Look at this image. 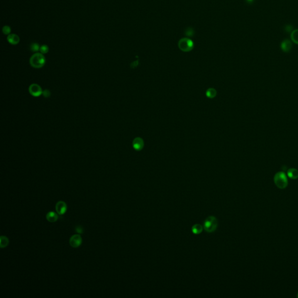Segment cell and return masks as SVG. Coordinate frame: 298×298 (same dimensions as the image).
<instances>
[{
  "instance_id": "6da1fadb",
  "label": "cell",
  "mask_w": 298,
  "mask_h": 298,
  "mask_svg": "<svg viewBox=\"0 0 298 298\" xmlns=\"http://www.w3.org/2000/svg\"><path fill=\"white\" fill-rule=\"evenodd\" d=\"M46 63V58L41 53H37L30 58V64L34 68H41Z\"/></svg>"
},
{
  "instance_id": "7a4b0ae2",
  "label": "cell",
  "mask_w": 298,
  "mask_h": 298,
  "mask_svg": "<svg viewBox=\"0 0 298 298\" xmlns=\"http://www.w3.org/2000/svg\"><path fill=\"white\" fill-rule=\"evenodd\" d=\"M218 227V220L214 216L208 217L204 222L203 228L208 233L214 232Z\"/></svg>"
},
{
  "instance_id": "3957f363",
  "label": "cell",
  "mask_w": 298,
  "mask_h": 298,
  "mask_svg": "<svg viewBox=\"0 0 298 298\" xmlns=\"http://www.w3.org/2000/svg\"><path fill=\"white\" fill-rule=\"evenodd\" d=\"M274 181L275 185L278 188L281 189L286 188L288 184L287 177L283 171L275 173L274 177Z\"/></svg>"
},
{
  "instance_id": "277c9868",
  "label": "cell",
  "mask_w": 298,
  "mask_h": 298,
  "mask_svg": "<svg viewBox=\"0 0 298 298\" xmlns=\"http://www.w3.org/2000/svg\"><path fill=\"white\" fill-rule=\"evenodd\" d=\"M178 47L183 52H189L194 48V43L189 38H182L178 41Z\"/></svg>"
},
{
  "instance_id": "5b68a950",
  "label": "cell",
  "mask_w": 298,
  "mask_h": 298,
  "mask_svg": "<svg viewBox=\"0 0 298 298\" xmlns=\"http://www.w3.org/2000/svg\"><path fill=\"white\" fill-rule=\"evenodd\" d=\"M29 91L30 94L34 97H39L43 94V90L41 87L36 83L31 84L29 87Z\"/></svg>"
},
{
  "instance_id": "8992f818",
  "label": "cell",
  "mask_w": 298,
  "mask_h": 298,
  "mask_svg": "<svg viewBox=\"0 0 298 298\" xmlns=\"http://www.w3.org/2000/svg\"><path fill=\"white\" fill-rule=\"evenodd\" d=\"M82 243V238L79 234H75L72 236L70 239V244L72 248H77Z\"/></svg>"
},
{
  "instance_id": "52a82bcc",
  "label": "cell",
  "mask_w": 298,
  "mask_h": 298,
  "mask_svg": "<svg viewBox=\"0 0 298 298\" xmlns=\"http://www.w3.org/2000/svg\"><path fill=\"white\" fill-rule=\"evenodd\" d=\"M56 212L60 215L64 214L67 210V205L63 201H59L55 206Z\"/></svg>"
},
{
  "instance_id": "ba28073f",
  "label": "cell",
  "mask_w": 298,
  "mask_h": 298,
  "mask_svg": "<svg viewBox=\"0 0 298 298\" xmlns=\"http://www.w3.org/2000/svg\"><path fill=\"white\" fill-rule=\"evenodd\" d=\"M133 147L137 151H141L144 147V141L141 138H136L132 143Z\"/></svg>"
},
{
  "instance_id": "9c48e42d",
  "label": "cell",
  "mask_w": 298,
  "mask_h": 298,
  "mask_svg": "<svg viewBox=\"0 0 298 298\" xmlns=\"http://www.w3.org/2000/svg\"><path fill=\"white\" fill-rule=\"evenodd\" d=\"M292 43L290 40H284L281 44V48L285 53L290 52L292 49Z\"/></svg>"
},
{
  "instance_id": "30bf717a",
  "label": "cell",
  "mask_w": 298,
  "mask_h": 298,
  "mask_svg": "<svg viewBox=\"0 0 298 298\" xmlns=\"http://www.w3.org/2000/svg\"><path fill=\"white\" fill-rule=\"evenodd\" d=\"M7 40L10 44H11L12 45H16L19 43L20 38L17 34H10L8 35V37H7Z\"/></svg>"
},
{
  "instance_id": "8fae6325",
  "label": "cell",
  "mask_w": 298,
  "mask_h": 298,
  "mask_svg": "<svg viewBox=\"0 0 298 298\" xmlns=\"http://www.w3.org/2000/svg\"><path fill=\"white\" fill-rule=\"evenodd\" d=\"M288 177L292 180H296L298 178V170L295 168H290L287 171Z\"/></svg>"
},
{
  "instance_id": "7c38bea8",
  "label": "cell",
  "mask_w": 298,
  "mask_h": 298,
  "mask_svg": "<svg viewBox=\"0 0 298 298\" xmlns=\"http://www.w3.org/2000/svg\"><path fill=\"white\" fill-rule=\"evenodd\" d=\"M46 219L50 222H54L58 219V216L55 212H50L47 213Z\"/></svg>"
},
{
  "instance_id": "4fadbf2b",
  "label": "cell",
  "mask_w": 298,
  "mask_h": 298,
  "mask_svg": "<svg viewBox=\"0 0 298 298\" xmlns=\"http://www.w3.org/2000/svg\"><path fill=\"white\" fill-rule=\"evenodd\" d=\"M203 229V227L202 225L199 224H196L192 227V231L193 234L198 235V234H200V233H202Z\"/></svg>"
},
{
  "instance_id": "5bb4252c",
  "label": "cell",
  "mask_w": 298,
  "mask_h": 298,
  "mask_svg": "<svg viewBox=\"0 0 298 298\" xmlns=\"http://www.w3.org/2000/svg\"><path fill=\"white\" fill-rule=\"evenodd\" d=\"M290 39L292 42L298 44V29H295L292 31L290 34Z\"/></svg>"
},
{
  "instance_id": "9a60e30c",
  "label": "cell",
  "mask_w": 298,
  "mask_h": 298,
  "mask_svg": "<svg viewBox=\"0 0 298 298\" xmlns=\"http://www.w3.org/2000/svg\"><path fill=\"white\" fill-rule=\"evenodd\" d=\"M0 239H1V242H0L1 248H6L9 244V239L8 238L5 236H1Z\"/></svg>"
},
{
  "instance_id": "2e32d148",
  "label": "cell",
  "mask_w": 298,
  "mask_h": 298,
  "mask_svg": "<svg viewBox=\"0 0 298 298\" xmlns=\"http://www.w3.org/2000/svg\"><path fill=\"white\" fill-rule=\"evenodd\" d=\"M206 96L207 97L210 99H212L215 97L217 94V91L213 89V88H210L206 91Z\"/></svg>"
},
{
  "instance_id": "e0dca14e",
  "label": "cell",
  "mask_w": 298,
  "mask_h": 298,
  "mask_svg": "<svg viewBox=\"0 0 298 298\" xmlns=\"http://www.w3.org/2000/svg\"><path fill=\"white\" fill-rule=\"evenodd\" d=\"M40 46L38 43H33L31 45V51L33 52H37L38 51H40Z\"/></svg>"
},
{
  "instance_id": "ac0fdd59",
  "label": "cell",
  "mask_w": 298,
  "mask_h": 298,
  "mask_svg": "<svg viewBox=\"0 0 298 298\" xmlns=\"http://www.w3.org/2000/svg\"><path fill=\"white\" fill-rule=\"evenodd\" d=\"M48 51H49V48H48V46H47V45H45L44 44V45H43V46H40V51L43 54H47V53L48 52Z\"/></svg>"
},
{
  "instance_id": "d6986e66",
  "label": "cell",
  "mask_w": 298,
  "mask_h": 298,
  "mask_svg": "<svg viewBox=\"0 0 298 298\" xmlns=\"http://www.w3.org/2000/svg\"><path fill=\"white\" fill-rule=\"evenodd\" d=\"M2 32L5 35H9L11 34V29L9 26H4L2 28Z\"/></svg>"
},
{
  "instance_id": "ffe728a7",
  "label": "cell",
  "mask_w": 298,
  "mask_h": 298,
  "mask_svg": "<svg viewBox=\"0 0 298 298\" xmlns=\"http://www.w3.org/2000/svg\"><path fill=\"white\" fill-rule=\"evenodd\" d=\"M43 95L44 96V97H49L50 96V94H51V93L48 90H45L43 92Z\"/></svg>"
},
{
  "instance_id": "44dd1931",
  "label": "cell",
  "mask_w": 298,
  "mask_h": 298,
  "mask_svg": "<svg viewBox=\"0 0 298 298\" xmlns=\"http://www.w3.org/2000/svg\"><path fill=\"white\" fill-rule=\"evenodd\" d=\"M75 231L76 232H78L79 234H82L83 232V228L81 226H78V227L75 228Z\"/></svg>"
},
{
  "instance_id": "7402d4cb",
  "label": "cell",
  "mask_w": 298,
  "mask_h": 298,
  "mask_svg": "<svg viewBox=\"0 0 298 298\" xmlns=\"http://www.w3.org/2000/svg\"><path fill=\"white\" fill-rule=\"evenodd\" d=\"M254 0H246V2L248 3V4H252Z\"/></svg>"
},
{
  "instance_id": "603a6c76",
  "label": "cell",
  "mask_w": 298,
  "mask_h": 298,
  "mask_svg": "<svg viewBox=\"0 0 298 298\" xmlns=\"http://www.w3.org/2000/svg\"><path fill=\"white\" fill-rule=\"evenodd\" d=\"M297 297H298V295H297Z\"/></svg>"
}]
</instances>
